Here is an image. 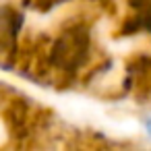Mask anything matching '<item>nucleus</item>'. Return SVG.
I'll return each mask as SVG.
<instances>
[{
    "instance_id": "f257e3e1",
    "label": "nucleus",
    "mask_w": 151,
    "mask_h": 151,
    "mask_svg": "<svg viewBox=\"0 0 151 151\" xmlns=\"http://www.w3.org/2000/svg\"><path fill=\"white\" fill-rule=\"evenodd\" d=\"M89 52V35L85 29L75 27L66 31L52 48V62L58 68H77L83 64Z\"/></svg>"
},
{
    "instance_id": "f03ea898",
    "label": "nucleus",
    "mask_w": 151,
    "mask_h": 151,
    "mask_svg": "<svg viewBox=\"0 0 151 151\" xmlns=\"http://www.w3.org/2000/svg\"><path fill=\"white\" fill-rule=\"evenodd\" d=\"M21 27V17L6 6H0V52H11Z\"/></svg>"
},
{
    "instance_id": "7ed1b4c3",
    "label": "nucleus",
    "mask_w": 151,
    "mask_h": 151,
    "mask_svg": "<svg viewBox=\"0 0 151 151\" xmlns=\"http://www.w3.org/2000/svg\"><path fill=\"white\" fill-rule=\"evenodd\" d=\"M145 128H147V132H149V134H151V118H149V120H147V122H145Z\"/></svg>"
}]
</instances>
